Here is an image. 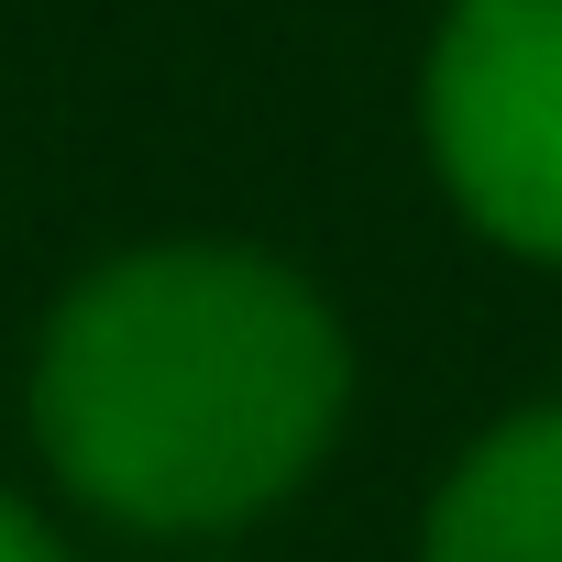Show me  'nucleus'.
I'll use <instances>...</instances> for the list:
<instances>
[{
  "instance_id": "obj_1",
  "label": "nucleus",
  "mask_w": 562,
  "mask_h": 562,
  "mask_svg": "<svg viewBox=\"0 0 562 562\" xmlns=\"http://www.w3.org/2000/svg\"><path fill=\"white\" fill-rule=\"evenodd\" d=\"M353 353L310 276L243 243H144L78 276L34 353V441L122 529H232L342 430Z\"/></svg>"
},
{
  "instance_id": "obj_2",
  "label": "nucleus",
  "mask_w": 562,
  "mask_h": 562,
  "mask_svg": "<svg viewBox=\"0 0 562 562\" xmlns=\"http://www.w3.org/2000/svg\"><path fill=\"white\" fill-rule=\"evenodd\" d=\"M419 133L485 243L562 265V0H452L419 67Z\"/></svg>"
},
{
  "instance_id": "obj_3",
  "label": "nucleus",
  "mask_w": 562,
  "mask_h": 562,
  "mask_svg": "<svg viewBox=\"0 0 562 562\" xmlns=\"http://www.w3.org/2000/svg\"><path fill=\"white\" fill-rule=\"evenodd\" d=\"M419 562H562V397L507 408L430 496Z\"/></svg>"
},
{
  "instance_id": "obj_4",
  "label": "nucleus",
  "mask_w": 562,
  "mask_h": 562,
  "mask_svg": "<svg viewBox=\"0 0 562 562\" xmlns=\"http://www.w3.org/2000/svg\"><path fill=\"white\" fill-rule=\"evenodd\" d=\"M0 562H67V551H56V529H45L23 496H0Z\"/></svg>"
}]
</instances>
